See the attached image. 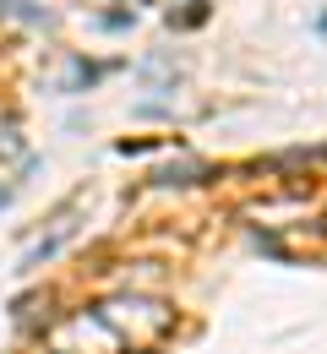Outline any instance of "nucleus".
Masks as SVG:
<instances>
[{
    "label": "nucleus",
    "instance_id": "f03ea898",
    "mask_svg": "<svg viewBox=\"0 0 327 354\" xmlns=\"http://www.w3.org/2000/svg\"><path fill=\"white\" fill-rule=\"evenodd\" d=\"M142 6H147V0H142Z\"/></svg>",
    "mask_w": 327,
    "mask_h": 354
},
{
    "label": "nucleus",
    "instance_id": "f257e3e1",
    "mask_svg": "<svg viewBox=\"0 0 327 354\" xmlns=\"http://www.w3.org/2000/svg\"><path fill=\"white\" fill-rule=\"evenodd\" d=\"M0 17H22V22H49V11H39L33 0H0Z\"/></svg>",
    "mask_w": 327,
    "mask_h": 354
}]
</instances>
